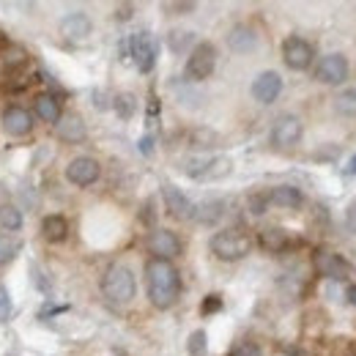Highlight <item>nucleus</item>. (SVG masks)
Returning <instances> with one entry per match:
<instances>
[{
    "instance_id": "f257e3e1",
    "label": "nucleus",
    "mask_w": 356,
    "mask_h": 356,
    "mask_svg": "<svg viewBox=\"0 0 356 356\" xmlns=\"http://www.w3.org/2000/svg\"><path fill=\"white\" fill-rule=\"evenodd\" d=\"M145 291L156 310H170L181 296V277L170 261L151 258L145 264Z\"/></svg>"
},
{
    "instance_id": "f03ea898",
    "label": "nucleus",
    "mask_w": 356,
    "mask_h": 356,
    "mask_svg": "<svg viewBox=\"0 0 356 356\" xmlns=\"http://www.w3.org/2000/svg\"><path fill=\"white\" fill-rule=\"evenodd\" d=\"M209 247H211V252H214L220 261L236 264V261H241V258L250 255L252 238H250V233L241 230V227H225V230L211 236V244H209Z\"/></svg>"
},
{
    "instance_id": "7ed1b4c3",
    "label": "nucleus",
    "mask_w": 356,
    "mask_h": 356,
    "mask_svg": "<svg viewBox=\"0 0 356 356\" xmlns=\"http://www.w3.org/2000/svg\"><path fill=\"white\" fill-rule=\"evenodd\" d=\"M102 293L113 305H129L137 293V280H134L132 268L124 264H113L102 277Z\"/></svg>"
},
{
    "instance_id": "20e7f679",
    "label": "nucleus",
    "mask_w": 356,
    "mask_h": 356,
    "mask_svg": "<svg viewBox=\"0 0 356 356\" xmlns=\"http://www.w3.org/2000/svg\"><path fill=\"white\" fill-rule=\"evenodd\" d=\"M217 69V47L211 42H200L189 49V58H186V66H184V74L189 83H203L214 74Z\"/></svg>"
},
{
    "instance_id": "39448f33",
    "label": "nucleus",
    "mask_w": 356,
    "mask_h": 356,
    "mask_svg": "<svg viewBox=\"0 0 356 356\" xmlns=\"http://www.w3.org/2000/svg\"><path fill=\"white\" fill-rule=\"evenodd\" d=\"M312 266H315V271H318L321 277L334 280V282H346V280H354L356 277L354 266H351L343 255H337V252H332V250H318L315 258H312Z\"/></svg>"
},
{
    "instance_id": "423d86ee",
    "label": "nucleus",
    "mask_w": 356,
    "mask_h": 356,
    "mask_svg": "<svg viewBox=\"0 0 356 356\" xmlns=\"http://www.w3.org/2000/svg\"><path fill=\"white\" fill-rule=\"evenodd\" d=\"M184 173L197 181H211L230 173V159L225 156H192L184 162Z\"/></svg>"
},
{
    "instance_id": "0eeeda50",
    "label": "nucleus",
    "mask_w": 356,
    "mask_h": 356,
    "mask_svg": "<svg viewBox=\"0 0 356 356\" xmlns=\"http://www.w3.org/2000/svg\"><path fill=\"white\" fill-rule=\"evenodd\" d=\"M302 134H305V127H302V118H296V115H280L274 124H271V145H277V148H293L299 140H302Z\"/></svg>"
},
{
    "instance_id": "6e6552de",
    "label": "nucleus",
    "mask_w": 356,
    "mask_h": 356,
    "mask_svg": "<svg viewBox=\"0 0 356 356\" xmlns=\"http://www.w3.org/2000/svg\"><path fill=\"white\" fill-rule=\"evenodd\" d=\"M312 58H315L312 44L310 42H305L302 36H288V39L282 42V60H285L288 69H293V72H305V69H310L312 66Z\"/></svg>"
},
{
    "instance_id": "1a4fd4ad",
    "label": "nucleus",
    "mask_w": 356,
    "mask_h": 356,
    "mask_svg": "<svg viewBox=\"0 0 356 356\" xmlns=\"http://www.w3.org/2000/svg\"><path fill=\"white\" fill-rule=\"evenodd\" d=\"M315 80L323 86H343L348 80V60L340 52L323 55L321 63L315 66Z\"/></svg>"
},
{
    "instance_id": "9d476101",
    "label": "nucleus",
    "mask_w": 356,
    "mask_h": 356,
    "mask_svg": "<svg viewBox=\"0 0 356 356\" xmlns=\"http://www.w3.org/2000/svg\"><path fill=\"white\" fill-rule=\"evenodd\" d=\"M181 238H178L173 230H168V227H156L151 236H148V252L154 255V258H159V261H173L181 255Z\"/></svg>"
},
{
    "instance_id": "9b49d317",
    "label": "nucleus",
    "mask_w": 356,
    "mask_h": 356,
    "mask_svg": "<svg viewBox=\"0 0 356 356\" xmlns=\"http://www.w3.org/2000/svg\"><path fill=\"white\" fill-rule=\"evenodd\" d=\"M129 49H132V58H134V66L148 74L156 63V42L148 31H137L132 39H129Z\"/></svg>"
},
{
    "instance_id": "f8f14e48",
    "label": "nucleus",
    "mask_w": 356,
    "mask_h": 356,
    "mask_svg": "<svg viewBox=\"0 0 356 356\" xmlns=\"http://www.w3.org/2000/svg\"><path fill=\"white\" fill-rule=\"evenodd\" d=\"M99 176H102V165L93 156H74L66 165V178L74 186H90V184L99 181Z\"/></svg>"
},
{
    "instance_id": "ddd939ff",
    "label": "nucleus",
    "mask_w": 356,
    "mask_h": 356,
    "mask_svg": "<svg viewBox=\"0 0 356 356\" xmlns=\"http://www.w3.org/2000/svg\"><path fill=\"white\" fill-rule=\"evenodd\" d=\"M0 124H3V132L6 134H11V137H25V134H31V129H33V115H31L25 107L11 104V107L3 110Z\"/></svg>"
},
{
    "instance_id": "4468645a",
    "label": "nucleus",
    "mask_w": 356,
    "mask_h": 356,
    "mask_svg": "<svg viewBox=\"0 0 356 356\" xmlns=\"http://www.w3.org/2000/svg\"><path fill=\"white\" fill-rule=\"evenodd\" d=\"M252 99L258 102V104H274L277 102V96L282 93V77L277 74V72H261L255 80H252Z\"/></svg>"
},
{
    "instance_id": "2eb2a0df",
    "label": "nucleus",
    "mask_w": 356,
    "mask_h": 356,
    "mask_svg": "<svg viewBox=\"0 0 356 356\" xmlns=\"http://www.w3.org/2000/svg\"><path fill=\"white\" fill-rule=\"evenodd\" d=\"M162 197H165V206H168V211H170V217H176V220H192L195 217V203L178 189L173 184H162Z\"/></svg>"
},
{
    "instance_id": "dca6fc26",
    "label": "nucleus",
    "mask_w": 356,
    "mask_h": 356,
    "mask_svg": "<svg viewBox=\"0 0 356 356\" xmlns=\"http://www.w3.org/2000/svg\"><path fill=\"white\" fill-rule=\"evenodd\" d=\"M90 28H93V22H90V17L86 11H69L58 25L60 36L69 39V42H80V39L90 36Z\"/></svg>"
},
{
    "instance_id": "f3484780",
    "label": "nucleus",
    "mask_w": 356,
    "mask_h": 356,
    "mask_svg": "<svg viewBox=\"0 0 356 356\" xmlns=\"http://www.w3.org/2000/svg\"><path fill=\"white\" fill-rule=\"evenodd\" d=\"M227 47L233 49V52H238V55H247V52H252L255 47H258V33H255V28H250V25H233L230 31H227Z\"/></svg>"
},
{
    "instance_id": "a211bd4d",
    "label": "nucleus",
    "mask_w": 356,
    "mask_h": 356,
    "mask_svg": "<svg viewBox=\"0 0 356 356\" xmlns=\"http://www.w3.org/2000/svg\"><path fill=\"white\" fill-rule=\"evenodd\" d=\"M268 206H280V209H299L305 203L302 197V189L291 186V184H280V186H271L266 192Z\"/></svg>"
},
{
    "instance_id": "6ab92c4d",
    "label": "nucleus",
    "mask_w": 356,
    "mask_h": 356,
    "mask_svg": "<svg viewBox=\"0 0 356 356\" xmlns=\"http://www.w3.org/2000/svg\"><path fill=\"white\" fill-rule=\"evenodd\" d=\"M258 241H261V247H264L266 252L280 255V252H285V250L291 247V233H288L285 227L271 225V227H264V230L258 233Z\"/></svg>"
},
{
    "instance_id": "aec40b11",
    "label": "nucleus",
    "mask_w": 356,
    "mask_h": 356,
    "mask_svg": "<svg viewBox=\"0 0 356 356\" xmlns=\"http://www.w3.org/2000/svg\"><path fill=\"white\" fill-rule=\"evenodd\" d=\"M55 132L58 137L63 140V143H83L86 140V124H83V118L80 115H74V113H69V115H63L58 124H55Z\"/></svg>"
},
{
    "instance_id": "412c9836",
    "label": "nucleus",
    "mask_w": 356,
    "mask_h": 356,
    "mask_svg": "<svg viewBox=\"0 0 356 356\" xmlns=\"http://www.w3.org/2000/svg\"><path fill=\"white\" fill-rule=\"evenodd\" d=\"M33 113H36V118L44 121V124H58V121L63 118L60 102H58L52 93H39V96L33 99Z\"/></svg>"
},
{
    "instance_id": "4be33fe9",
    "label": "nucleus",
    "mask_w": 356,
    "mask_h": 356,
    "mask_svg": "<svg viewBox=\"0 0 356 356\" xmlns=\"http://www.w3.org/2000/svg\"><path fill=\"white\" fill-rule=\"evenodd\" d=\"M42 233H44L47 241L60 244L69 236V222L60 214H49V217H44V222H42Z\"/></svg>"
},
{
    "instance_id": "5701e85b",
    "label": "nucleus",
    "mask_w": 356,
    "mask_h": 356,
    "mask_svg": "<svg viewBox=\"0 0 356 356\" xmlns=\"http://www.w3.org/2000/svg\"><path fill=\"white\" fill-rule=\"evenodd\" d=\"M0 227H3L6 233L22 230V211H19L17 206H11V203H3V206H0Z\"/></svg>"
},
{
    "instance_id": "b1692460",
    "label": "nucleus",
    "mask_w": 356,
    "mask_h": 356,
    "mask_svg": "<svg viewBox=\"0 0 356 356\" xmlns=\"http://www.w3.org/2000/svg\"><path fill=\"white\" fill-rule=\"evenodd\" d=\"M192 44H195V33H192V31L173 28V31L168 33V47H170V52H176V55H184Z\"/></svg>"
},
{
    "instance_id": "393cba45",
    "label": "nucleus",
    "mask_w": 356,
    "mask_h": 356,
    "mask_svg": "<svg viewBox=\"0 0 356 356\" xmlns=\"http://www.w3.org/2000/svg\"><path fill=\"white\" fill-rule=\"evenodd\" d=\"M19 250H22V241L14 233H0V266L11 264Z\"/></svg>"
},
{
    "instance_id": "a878e982",
    "label": "nucleus",
    "mask_w": 356,
    "mask_h": 356,
    "mask_svg": "<svg viewBox=\"0 0 356 356\" xmlns=\"http://www.w3.org/2000/svg\"><path fill=\"white\" fill-rule=\"evenodd\" d=\"M334 110L337 115H346V118H354L356 115V88H346L334 96Z\"/></svg>"
},
{
    "instance_id": "bb28decb",
    "label": "nucleus",
    "mask_w": 356,
    "mask_h": 356,
    "mask_svg": "<svg viewBox=\"0 0 356 356\" xmlns=\"http://www.w3.org/2000/svg\"><path fill=\"white\" fill-rule=\"evenodd\" d=\"M195 217L206 225L217 222V220L222 217V203H220V200H209V203H203V206L195 209Z\"/></svg>"
},
{
    "instance_id": "cd10ccee",
    "label": "nucleus",
    "mask_w": 356,
    "mask_h": 356,
    "mask_svg": "<svg viewBox=\"0 0 356 356\" xmlns=\"http://www.w3.org/2000/svg\"><path fill=\"white\" fill-rule=\"evenodd\" d=\"M189 143H192V148H214L217 134L209 132V129H197V132H192Z\"/></svg>"
},
{
    "instance_id": "c85d7f7f",
    "label": "nucleus",
    "mask_w": 356,
    "mask_h": 356,
    "mask_svg": "<svg viewBox=\"0 0 356 356\" xmlns=\"http://www.w3.org/2000/svg\"><path fill=\"white\" fill-rule=\"evenodd\" d=\"M206 340H209V337H206V332H203V329L192 332V334H189V346H186V348H189V354L192 356L206 354Z\"/></svg>"
},
{
    "instance_id": "c756f323",
    "label": "nucleus",
    "mask_w": 356,
    "mask_h": 356,
    "mask_svg": "<svg viewBox=\"0 0 356 356\" xmlns=\"http://www.w3.org/2000/svg\"><path fill=\"white\" fill-rule=\"evenodd\" d=\"M115 113H118L121 118H132V113H134V96L132 93H121V96L115 99Z\"/></svg>"
},
{
    "instance_id": "7c9ffc66",
    "label": "nucleus",
    "mask_w": 356,
    "mask_h": 356,
    "mask_svg": "<svg viewBox=\"0 0 356 356\" xmlns=\"http://www.w3.org/2000/svg\"><path fill=\"white\" fill-rule=\"evenodd\" d=\"M11 312H14L11 293H8V288H3V285H0V323H6V321L11 318Z\"/></svg>"
},
{
    "instance_id": "2f4dec72",
    "label": "nucleus",
    "mask_w": 356,
    "mask_h": 356,
    "mask_svg": "<svg viewBox=\"0 0 356 356\" xmlns=\"http://www.w3.org/2000/svg\"><path fill=\"white\" fill-rule=\"evenodd\" d=\"M222 310V296L220 293H209L206 299H203V305H200V312L203 315H211V312H220Z\"/></svg>"
},
{
    "instance_id": "473e14b6",
    "label": "nucleus",
    "mask_w": 356,
    "mask_h": 356,
    "mask_svg": "<svg viewBox=\"0 0 356 356\" xmlns=\"http://www.w3.org/2000/svg\"><path fill=\"white\" fill-rule=\"evenodd\" d=\"M250 211L255 214V217H261V214H266V206H268V197L266 195H250Z\"/></svg>"
},
{
    "instance_id": "72a5a7b5",
    "label": "nucleus",
    "mask_w": 356,
    "mask_h": 356,
    "mask_svg": "<svg viewBox=\"0 0 356 356\" xmlns=\"http://www.w3.org/2000/svg\"><path fill=\"white\" fill-rule=\"evenodd\" d=\"M230 356H261V348H258L255 343L244 340V343H238V346L233 348V354H230Z\"/></svg>"
},
{
    "instance_id": "f704fd0d",
    "label": "nucleus",
    "mask_w": 356,
    "mask_h": 356,
    "mask_svg": "<svg viewBox=\"0 0 356 356\" xmlns=\"http://www.w3.org/2000/svg\"><path fill=\"white\" fill-rule=\"evenodd\" d=\"M346 230L356 236V197L348 203V209H346Z\"/></svg>"
},
{
    "instance_id": "c9c22d12",
    "label": "nucleus",
    "mask_w": 356,
    "mask_h": 356,
    "mask_svg": "<svg viewBox=\"0 0 356 356\" xmlns=\"http://www.w3.org/2000/svg\"><path fill=\"white\" fill-rule=\"evenodd\" d=\"M162 8L173 11V14H189V11H195V3H165Z\"/></svg>"
},
{
    "instance_id": "e433bc0d",
    "label": "nucleus",
    "mask_w": 356,
    "mask_h": 356,
    "mask_svg": "<svg viewBox=\"0 0 356 356\" xmlns=\"http://www.w3.org/2000/svg\"><path fill=\"white\" fill-rule=\"evenodd\" d=\"M346 299H348V305L356 307V285H348V291H346Z\"/></svg>"
},
{
    "instance_id": "4c0bfd02",
    "label": "nucleus",
    "mask_w": 356,
    "mask_h": 356,
    "mask_svg": "<svg viewBox=\"0 0 356 356\" xmlns=\"http://www.w3.org/2000/svg\"><path fill=\"white\" fill-rule=\"evenodd\" d=\"M151 143H154L151 137H143V140H140V148H143V154H151Z\"/></svg>"
},
{
    "instance_id": "58836bf2",
    "label": "nucleus",
    "mask_w": 356,
    "mask_h": 356,
    "mask_svg": "<svg viewBox=\"0 0 356 356\" xmlns=\"http://www.w3.org/2000/svg\"><path fill=\"white\" fill-rule=\"evenodd\" d=\"M346 176H356V154L351 156V162H348V168H346Z\"/></svg>"
},
{
    "instance_id": "ea45409f",
    "label": "nucleus",
    "mask_w": 356,
    "mask_h": 356,
    "mask_svg": "<svg viewBox=\"0 0 356 356\" xmlns=\"http://www.w3.org/2000/svg\"><path fill=\"white\" fill-rule=\"evenodd\" d=\"M129 11H132V6H121V14H118V17H121V19H129V17H132Z\"/></svg>"
}]
</instances>
